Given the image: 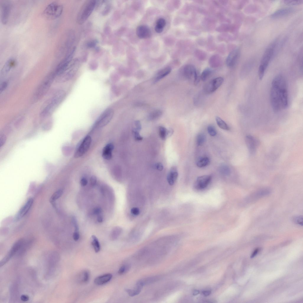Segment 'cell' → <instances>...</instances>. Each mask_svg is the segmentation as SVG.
<instances>
[{"label": "cell", "mask_w": 303, "mask_h": 303, "mask_svg": "<svg viewBox=\"0 0 303 303\" xmlns=\"http://www.w3.org/2000/svg\"><path fill=\"white\" fill-rule=\"evenodd\" d=\"M270 96L271 106L274 112H279L288 107L287 86L286 81L283 76L278 75L273 79Z\"/></svg>", "instance_id": "6da1fadb"}, {"label": "cell", "mask_w": 303, "mask_h": 303, "mask_svg": "<svg viewBox=\"0 0 303 303\" xmlns=\"http://www.w3.org/2000/svg\"><path fill=\"white\" fill-rule=\"evenodd\" d=\"M66 95L65 92L59 91L52 99L49 103L43 110L40 114V116L45 118L51 115L62 102Z\"/></svg>", "instance_id": "7a4b0ae2"}, {"label": "cell", "mask_w": 303, "mask_h": 303, "mask_svg": "<svg viewBox=\"0 0 303 303\" xmlns=\"http://www.w3.org/2000/svg\"><path fill=\"white\" fill-rule=\"evenodd\" d=\"M54 71L49 74L37 88L34 95L35 101L42 98L47 92L51 87L53 81L56 77Z\"/></svg>", "instance_id": "3957f363"}, {"label": "cell", "mask_w": 303, "mask_h": 303, "mask_svg": "<svg viewBox=\"0 0 303 303\" xmlns=\"http://www.w3.org/2000/svg\"><path fill=\"white\" fill-rule=\"evenodd\" d=\"M79 66V62L78 59H73L65 71L57 77V81L59 83H64L70 80L76 74Z\"/></svg>", "instance_id": "277c9868"}, {"label": "cell", "mask_w": 303, "mask_h": 303, "mask_svg": "<svg viewBox=\"0 0 303 303\" xmlns=\"http://www.w3.org/2000/svg\"><path fill=\"white\" fill-rule=\"evenodd\" d=\"M96 1L91 0L87 1L83 7L78 16L77 22L79 24L84 23L95 8Z\"/></svg>", "instance_id": "5b68a950"}, {"label": "cell", "mask_w": 303, "mask_h": 303, "mask_svg": "<svg viewBox=\"0 0 303 303\" xmlns=\"http://www.w3.org/2000/svg\"><path fill=\"white\" fill-rule=\"evenodd\" d=\"M63 10L62 5L56 2H53L46 6L43 11V14L44 16L48 19H55L61 15Z\"/></svg>", "instance_id": "8992f818"}, {"label": "cell", "mask_w": 303, "mask_h": 303, "mask_svg": "<svg viewBox=\"0 0 303 303\" xmlns=\"http://www.w3.org/2000/svg\"><path fill=\"white\" fill-rule=\"evenodd\" d=\"M76 50V47L73 48L65 58L58 65L54 71L56 77L62 74L68 68L73 60Z\"/></svg>", "instance_id": "52a82bcc"}, {"label": "cell", "mask_w": 303, "mask_h": 303, "mask_svg": "<svg viewBox=\"0 0 303 303\" xmlns=\"http://www.w3.org/2000/svg\"><path fill=\"white\" fill-rule=\"evenodd\" d=\"M114 114V111L112 109L109 108L106 110L96 121L94 128L102 127L106 126L110 122Z\"/></svg>", "instance_id": "ba28073f"}, {"label": "cell", "mask_w": 303, "mask_h": 303, "mask_svg": "<svg viewBox=\"0 0 303 303\" xmlns=\"http://www.w3.org/2000/svg\"><path fill=\"white\" fill-rule=\"evenodd\" d=\"M276 45V42L271 44L266 49L262 57L260 66L265 70L274 56Z\"/></svg>", "instance_id": "9c48e42d"}, {"label": "cell", "mask_w": 303, "mask_h": 303, "mask_svg": "<svg viewBox=\"0 0 303 303\" xmlns=\"http://www.w3.org/2000/svg\"><path fill=\"white\" fill-rule=\"evenodd\" d=\"M224 81V78L221 77L213 79L205 85V92L208 94L214 92L221 85Z\"/></svg>", "instance_id": "30bf717a"}, {"label": "cell", "mask_w": 303, "mask_h": 303, "mask_svg": "<svg viewBox=\"0 0 303 303\" xmlns=\"http://www.w3.org/2000/svg\"><path fill=\"white\" fill-rule=\"evenodd\" d=\"M91 142V137L89 136H86L75 153L74 157L75 158H78L82 156L85 154L90 148Z\"/></svg>", "instance_id": "8fae6325"}, {"label": "cell", "mask_w": 303, "mask_h": 303, "mask_svg": "<svg viewBox=\"0 0 303 303\" xmlns=\"http://www.w3.org/2000/svg\"><path fill=\"white\" fill-rule=\"evenodd\" d=\"M24 241V240L22 239L18 240L15 242L7 255L1 261V267L6 263V262L16 254L19 249L23 246Z\"/></svg>", "instance_id": "7c38bea8"}, {"label": "cell", "mask_w": 303, "mask_h": 303, "mask_svg": "<svg viewBox=\"0 0 303 303\" xmlns=\"http://www.w3.org/2000/svg\"><path fill=\"white\" fill-rule=\"evenodd\" d=\"M245 141L249 154L251 155H254L259 144L258 139L251 135H248L246 137Z\"/></svg>", "instance_id": "4fadbf2b"}, {"label": "cell", "mask_w": 303, "mask_h": 303, "mask_svg": "<svg viewBox=\"0 0 303 303\" xmlns=\"http://www.w3.org/2000/svg\"><path fill=\"white\" fill-rule=\"evenodd\" d=\"M212 177L209 175H204L198 177L195 183L194 187L198 190H201L205 189L209 184Z\"/></svg>", "instance_id": "5bb4252c"}, {"label": "cell", "mask_w": 303, "mask_h": 303, "mask_svg": "<svg viewBox=\"0 0 303 303\" xmlns=\"http://www.w3.org/2000/svg\"><path fill=\"white\" fill-rule=\"evenodd\" d=\"M240 55V50L236 48L232 51L229 54L227 59L226 63L228 66L233 67L237 64Z\"/></svg>", "instance_id": "9a60e30c"}, {"label": "cell", "mask_w": 303, "mask_h": 303, "mask_svg": "<svg viewBox=\"0 0 303 303\" xmlns=\"http://www.w3.org/2000/svg\"><path fill=\"white\" fill-rule=\"evenodd\" d=\"M33 203L32 198L28 199L26 203L19 211L15 216V220L17 221L23 217L28 212Z\"/></svg>", "instance_id": "2e32d148"}, {"label": "cell", "mask_w": 303, "mask_h": 303, "mask_svg": "<svg viewBox=\"0 0 303 303\" xmlns=\"http://www.w3.org/2000/svg\"><path fill=\"white\" fill-rule=\"evenodd\" d=\"M197 72L195 67L191 65H187L184 66L181 70V75L184 78L187 79H190L194 77Z\"/></svg>", "instance_id": "e0dca14e"}, {"label": "cell", "mask_w": 303, "mask_h": 303, "mask_svg": "<svg viewBox=\"0 0 303 303\" xmlns=\"http://www.w3.org/2000/svg\"><path fill=\"white\" fill-rule=\"evenodd\" d=\"M11 9L10 3L6 2L3 3L1 7V20L4 24H6L8 21Z\"/></svg>", "instance_id": "ac0fdd59"}, {"label": "cell", "mask_w": 303, "mask_h": 303, "mask_svg": "<svg viewBox=\"0 0 303 303\" xmlns=\"http://www.w3.org/2000/svg\"><path fill=\"white\" fill-rule=\"evenodd\" d=\"M136 33L137 36L140 39H146L151 36V32L148 27L141 25L138 27L136 29Z\"/></svg>", "instance_id": "d6986e66"}, {"label": "cell", "mask_w": 303, "mask_h": 303, "mask_svg": "<svg viewBox=\"0 0 303 303\" xmlns=\"http://www.w3.org/2000/svg\"><path fill=\"white\" fill-rule=\"evenodd\" d=\"M294 11L293 8H286L279 9L272 13L271 17L273 18H276L288 15L293 13Z\"/></svg>", "instance_id": "ffe728a7"}, {"label": "cell", "mask_w": 303, "mask_h": 303, "mask_svg": "<svg viewBox=\"0 0 303 303\" xmlns=\"http://www.w3.org/2000/svg\"><path fill=\"white\" fill-rule=\"evenodd\" d=\"M178 176L177 168L175 167H172L168 175L167 180L170 185H173L175 183Z\"/></svg>", "instance_id": "44dd1931"}, {"label": "cell", "mask_w": 303, "mask_h": 303, "mask_svg": "<svg viewBox=\"0 0 303 303\" xmlns=\"http://www.w3.org/2000/svg\"><path fill=\"white\" fill-rule=\"evenodd\" d=\"M112 278V275L108 274L96 278L94 280L95 284L98 286L104 285L110 281Z\"/></svg>", "instance_id": "7402d4cb"}, {"label": "cell", "mask_w": 303, "mask_h": 303, "mask_svg": "<svg viewBox=\"0 0 303 303\" xmlns=\"http://www.w3.org/2000/svg\"><path fill=\"white\" fill-rule=\"evenodd\" d=\"M114 148V145L112 143H109L106 145L103 150L102 152L103 157L106 160H111L112 157V151Z\"/></svg>", "instance_id": "603a6c76"}, {"label": "cell", "mask_w": 303, "mask_h": 303, "mask_svg": "<svg viewBox=\"0 0 303 303\" xmlns=\"http://www.w3.org/2000/svg\"><path fill=\"white\" fill-rule=\"evenodd\" d=\"M172 69L170 67L164 68L160 71L157 74L155 79L156 83L169 74L171 72Z\"/></svg>", "instance_id": "cb8c5ba5"}, {"label": "cell", "mask_w": 303, "mask_h": 303, "mask_svg": "<svg viewBox=\"0 0 303 303\" xmlns=\"http://www.w3.org/2000/svg\"><path fill=\"white\" fill-rule=\"evenodd\" d=\"M16 60L13 58L8 59L5 64L2 70L3 74L8 73L15 66Z\"/></svg>", "instance_id": "d4e9b609"}, {"label": "cell", "mask_w": 303, "mask_h": 303, "mask_svg": "<svg viewBox=\"0 0 303 303\" xmlns=\"http://www.w3.org/2000/svg\"><path fill=\"white\" fill-rule=\"evenodd\" d=\"M166 24L165 20L163 18L158 19L155 24V31L158 33L162 32Z\"/></svg>", "instance_id": "484cf974"}, {"label": "cell", "mask_w": 303, "mask_h": 303, "mask_svg": "<svg viewBox=\"0 0 303 303\" xmlns=\"http://www.w3.org/2000/svg\"><path fill=\"white\" fill-rule=\"evenodd\" d=\"M221 62L220 58L219 56L216 55L212 56L209 61V63L210 66L214 68H217L219 66Z\"/></svg>", "instance_id": "4316f807"}, {"label": "cell", "mask_w": 303, "mask_h": 303, "mask_svg": "<svg viewBox=\"0 0 303 303\" xmlns=\"http://www.w3.org/2000/svg\"><path fill=\"white\" fill-rule=\"evenodd\" d=\"M210 163L209 159L208 157H203L199 159L197 161V165L199 168L205 167L208 166Z\"/></svg>", "instance_id": "83f0119b"}, {"label": "cell", "mask_w": 303, "mask_h": 303, "mask_svg": "<svg viewBox=\"0 0 303 303\" xmlns=\"http://www.w3.org/2000/svg\"><path fill=\"white\" fill-rule=\"evenodd\" d=\"M216 123L218 126L221 129L225 130H229L230 128L228 125L223 120L219 117L217 116L216 118Z\"/></svg>", "instance_id": "f1b7e54d"}, {"label": "cell", "mask_w": 303, "mask_h": 303, "mask_svg": "<svg viewBox=\"0 0 303 303\" xmlns=\"http://www.w3.org/2000/svg\"><path fill=\"white\" fill-rule=\"evenodd\" d=\"M143 287L140 286L136 285V288L134 290L127 289L126 291L131 297H133L139 294L142 290Z\"/></svg>", "instance_id": "f546056e"}, {"label": "cell", "mask_w": 303, "mask_h": 303, "mask_svg": "<svg viewBox=\"0 0 303 303\" xmlns=\"http://www.w3.org/2000/svg\"><path fill=\"white\" fill-rule=\"evenodd\" d=\"M213 73V70L211 69L207 68L202 73L200 76L201 79L203 81H205L211 76Z\"/></svg>", "instance_id": "4dcf8cb0"}, {"label": "cell", "mask_w": 303, "mask_h": 303, "mask_svg": "<svg viewBox=\"0 0 303 303\" xmlns=\"http://www.w3.org/2000/svg\"><path fill=\"white\" fill-rule=\"evenodd\" d=\"M92 245L93 247L94 250L96 253L99 252L100 249V246L99 240L97 237L94 235H92Z\"/></svg>", "instance_id": "1f68e13d"}, {"label": "cell", "mask_w": 303, "mask_h": 303, "mask_svg": "<svg viewBox=\"0 0 303 303\" xmlns=\"http://www.w3.org/2000/svg\"><path fill=\"white\" fill-rule=\"evenodd\" d=\"M162 111L160 110H156L151 112L148 115V119L150 120L156 119L160 117L162 115Z\"/></svg>", "instance_id": "d6a6232c"}, {"label": "cell", "mask_w": 303, "mask_h": 303, "mask_svg": "<svg viewBox=\"0 0 303 303\" xmlns=\"http://www.w3.org/2000/svg\"><path fill=\"white\" fill-rule=\"evenodd\" d=\"M159 134L160 138L165 140L168 137V130L164 127L160 126L159 128Z\"/></svg>", "instance_id": "836d02e7"}, {"label": "cell", "mask_w": 303, "mask_h": 303, "mask_svg": "<svg viewBox=\"0 0 303 303\" xmlns=\"http://www.w3.org/2000/svg\"><path fill=\"white\" fill-rule=\"evenodd\" d=\"M219 172L225 176H228L230 174L231 170L227 166L225 165H222L219 168Z\"/></svg>", "instance_id": "e575fe53"}, {"label": "cell", "mask_w": 303, "mask_h": 303, "mask_svg": "<svg viewBox=\"0 0 303 303\" xmlns=\"http://www.w3.org/2000/svg\"><path fill=\"white\" fill-rule=\"evenodd\" d=\"M63 194V190L59 189L55 192L51 197L50 200L51 202H54L61 197Z\"/></svg>", "instance_id": "d590c367"}, {"label": "cell", "mask_w": 303, "mask_h": 303, "mask_svg": "<svg viewBox=\"0 0 303 303\" xmlns=\"http://www.w3.org/2000/svg\"><path fill=\"white\" fill-rule=\"evenodd\" d=\"M206 136L203 133H200L197 137V143L198 146H202L205 143L206 140Z\"/></svg>", "instance_id": "8d00e7d4"}, {"label": "cell", "mask_w": 303, "mask_h": 303, "mask_svg": "<svg viewBox=\"0 0 303 303\" xmlns=\"http://www.w3.org/2000/svg\"><path fill=\"white\" fill-rule=\"evenodd\" d=\"M292 220L295 224L302 226H303V218L302 216H294L292 218Z\"/></svg>", "instance_id": "74e56055"}, {"label": "cell", "mask_w": 303, "mask_h": 303, "mask_svg": "<svg viewBox=\"0 0 303 303\" xmlns=\"http://www.w3.org/2000/svg\"><path fill=\"white\" fill-rule=\"evenodd\" d=\"M158 279V277L156 276L149 277L144 279L141 280L142 281L144 286L146 285L150 284L156 281Z\"/></svg>", "instance_id": "f35d334b"}, {"label": "cell", "mask_w": 303, "mask_h": 303, "mask_svg": "<svg viewBox=\"0 0 303 303\" xmlns=\"http://www.w3.org/2000/svg\"><path fill=\"white\" fill-rule=\"evenodd\" d=\"M283 2L286 4L289 5H296L302 4L303 1L297 0V1H292V0H286L283 1Z\"/></svg>", "instance_id": "ab89813d"}, {"label": "cell", "mask_w": 303, "mask_h": 303, "mask_svg": "<svg viewBox=\"0 0 303 303\" xmlns=\"http://www.w3.org/2000/svg\"><path fill=\"white\" fill-rule=\"evenodd\" d=\"M139 131L136 128L132 130V132L135 139L137 141H140L142 140L143 138L139 134Z\"/></svg>", "instance_id": "60d3db41"}, {"label": "cell", "mask_w": 303, "mask_h": 303, "mask_svg": "<svg viewBox=\"0 0 303 303\" xmlns=\"http://www.w3.org/2000/svg\"><path fill=\"white\" fill-rule=\"evenodd\" d=\"M130 268V266L129 265H123L120 268L118 273L120 275L123 274L129 271Z\"/></svg>", "instance_id": "b9f144b4"}, {"label": "cell", "mask_w": 303, "mask_h": 303, "mask_svg": "<svg viewBox=\"0 0 303 303\" xmlns=\"http://www.w3.org/2000/svg\"><path fill=\"white\" fill-rule=\"evenodd\" d=\"M209 134L212 136H214L217 134V131L215 127L212 125H209L207 128Z\"/></svg>", "instance_id": "7bdbcfd3"}, {"label": "cell", "mask_w": 303, "mask_h": 303, "mask_svg": "<svg viewBox=\"0 0 303 303\" xmlns=\"http://www.w3.org/2000/svg\"><path fill=\"white\" fill-rule=\"evenodd\" d=\"M195 54L196 56L200 59L203 60L205 59L206 54L202 51L201 50H197L196 51Z\"/></svg>", "instance_id": "ee69618b"}, {"label": "cell", "mask_w": 303, "mask_h": 303, "mask_svg": "<svg viewBox=\"0 0 303 303\" xmlns=\"http://www.w3.org/2000/svg\"><path fill=\"white\" fill-rule=\"evenodd\" d=\"M7 139L6 136L3 134H2L0 135V146L1 147L3 146L5 144Z\"/></svg>", "instance_id": "f6af8a7d"}, {"label": "cell", "mask_w": 303, "mask_h": 303, "mask_svg": "<svg viewBox=\"0 0 303 303\" xmlns=\"http://www.w3.org/2000/svg\"><path fill=\"white\" fill-rule=\"evenodd\" d=\"M72 224L75 229V231H79V227L76 218L73 216L72 219Z\"/></svg>", "instance_id": "bcb514c9"}, {"label": "cell", "mask_w": 303, "mask_h": 303, "mask_svg": "<svg viewBox=\"0 0 303 303\" xmlns=\"http://www.w3.org/2000/svg\"><path fill=\"white\" fill-rule=\"evenodd\" d=\"M8 85V82L6 81L3 82L1 85L0 87V92L1 93L4 92L7 88Z\"/></svg>", "instance_id": "7dc6e473"}, {"label": "cell", "mask_w": 303, "mask_h": 303, "mask_svg": "<svg viewBox=\"0 0 303 303\" xmlns=\"http://www.w3.org/2000/svg\"><path fill=\"white\" fill-rule=\"evenodd\" d=\"M97 43V40H93L92 41L89 42L87 44V47L89 48H92L94 47Z\"/></svg>", "instance_id": "c3c4849f"}, {"label": "cell", "mask_w": 303, "mask_h": 303, "mask_svg": "<svg viewBox=\"0 0 303 303\" xmlns=\"http://www.w3.org/2000/svg\"><path fill=\"white\" fill-rule=\"evenodd\" d=\"M83 281L84 282H87L89 281L90 277V274L88 272L85 271L83 274Z\"/></svg>", "instance_id": "681fc988"}, {"label": "cell", "mask_w": 303, "mask_h": 303, "mask_svg": "<svg viewBox=\"0 0 303 303\" xmlns=\"http://www.w3.org/2000/svg\"><path fill=\"white\" fill-rule=\"evenodd\" d=\"M131 213L134 216H138L140 213L139 209L136 207H134L132 209L131 211Z\"/></svg>", "instance_id": "f907efd6"}, {"label": "cell", "mask_w": 303, "mask_h": 303, "mask_svg": "<svg viewBox=\"0 0 303 303\" xmlns=\"http://www.w3.org/2000/svg\"><path fill=\"white\" fill-rule=\"evenodd\" d=\"M154 167L156 169L159 171H162L164 169L163 165L160 163L156 164L155 165Z\"/></svg>", "instance_id": "816d5d0a"}, {"label": "cell", "mask_w": 303, "mask_h": 303, "mask_svg": "<svg viewBox=\"0 0 303 303\" xmlns=\"http://www.w3.org/2000/svg\"><path fill=\"white\" fill-rule=\"evenodd\" d=\"M97 178L95 176H92L90 179V183L92 186H94L96 184Z\"/></svg>", "instance_id": "f5cc1de1"}, {"label": "cell", "mask_w": 303, "mask_h": 303, "mask_svg": "<svg viewBox=\"0 0 303 303\" xmlns=\"http://www.w3.org/2000/svg\"><path fill=\"white\" fill-rule=\"evenodd\" d=\"M102 209L100 207H96L93 210V213L94 214L97 216L100 214L102 212Z\"/></svg>", "instance_id": "db71d44e"}, {"label": "cell", "mask_w": 303, "mask_h": 303, "mask_svg": "<svg viewBox=\"0 0 303 303\" xmlns=\"http://www.w3.org/2000/svg\"><path fill=\"white\" fill-rule=\"evenodd\" d=\"M80 237L79 231H75L73 234V238L75 241H78Z\"/></svg>", "instance_id": "11a10c76"}, {"label": "cell", "mask_w": 303, "mask_h": 303, "mask_svg": "<svg viewBox=\"0 0 303 303\" xmlns=\"http://www.w3.org/2000/svg\"><path fill=\"white\" fill-rule=\"evenodd\" d=\"M88 183L87 180L85 178H83L80 181V184L82 186H86Z\"/></svg>", "instance_id": "9f6ffc18"}, {"label": "cell", "mask_w": 303, "mask_h": 303, "mask_svg": "<svg viewBox=\"0 0 303 303\" xmlns=\"http://www.w3.org/2000/svg\"><path fill=\"white\" fill-rule=\"evenodd\" d=\"M134 124L136 127V128L140 131L142 129V126H141L140 121L138 120H136L135 121Z\"/></svg>", "instance_id": "6f0895ef"}, {"label": "cell", "mask_w": 303, "mask_h": 303, "mask_svg": "<svg viewBox=\"0 0 303 303\" xmlns=\"http://www.w3.org/2000/svg\"><path fill=\"white\" fill-rule=\"evenodd\" d=\"M22 300L24 302H26L29 300V297L26 295H23L21 297Z\"/></svg>", "instance_id": "680465c9"}, {"label": "cell", "mask_w": 303, "mask_h": 303, "mask_svg": "<svg viewBox=\"0 0 303 303\" xmlns=\"http://www.w3.org/2000/svg\"><path fill=\"white\" fill-rule=\"evenodd\" d=\"M97 220L99 223H102L103 221V218L102 216L100 214L98 215L97 219Z\"/></svg>", "instance_id": "91938a15"}, {"label": "cell", "mask_w": 303, "mask_h": 303, "mask_svg": "<svg viewBox=\"0 0 303 303\" xmlns=\"http://www.w3.org/2000/svg\"><path fill=\"white\" fill-rule=\"evenodd\" d=\"M211 291L210 290H206L203 292V294L206 296H208L211 294Z\"/></svg>", "instance_id": "94428289"}, {"label": "cell", "mask_w": 303, "mask_h": 303, "mask_svg": "<svg viewBox=\"0 0 303 303\" xmlns=\"http://www.w3.org/2000/svg\"><path fill=\"white\" fill-rule=\"evenodd\" d=\"M258 251L259 249H256L255 250L254 252H253V253H252V255H251V258H254L255 256V255L257 254Z\"/></svg>", "instance_id": "6125c7cd"}, {"label": "cell", "mask_w": 303, "mask_h": 303, "mask_svg": "<svg viewBox=\"0 0 303 303\" xmlns=\"http://www.w3.org/2000/svg\"><path fill=\"white\" fill-rule=\"evenodd\" d=\"M199 291L198 290H195L193 292V295H198V294H199Z\"/></svg>", "instance_id": "be15d7a7"}]
</instances>
